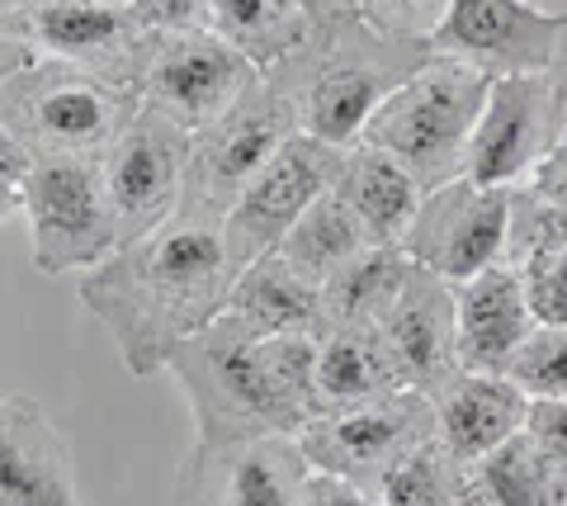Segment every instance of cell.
<instances>
[{
	"label": "cell",
	"mask_w": 567,
	"mask_h": 506,
	"mask_svg": "<svg viewBox=\"0 0 567 506\" xmlns=\"http://www.w3.org/2000/svg\"><path fill=\"white\" fill-rule=\"evenodd\" d=\"M39 58L71 62L114 85L137 91L156 58L162 33L142 24L133 0H29L6 24Z\"/></svg>",
	"instance_id": "cell-8"
},
{
	"label": "cell",
	"mask_w": 567,
	"mask_h": 506,
	"mask_svg": "<svg viewBox=\"0 0 567 506\" xmlns=\"http://www.w3.org/2000/svg\"><path fill=\"white\" fill-rule=\"evenodd\" d=\"M133 10L156 33H189V29H208L213 0H133Z\"/></svg>",
	"instance_id": "cell-32"
},
{
	"label": "cell",
	"mask_w": 567,
	"mask_h": 506,
	"mask_svg": "<svg viewBox=\"0 0 567 506\" xmlns=\"http://www.w3.org/2000/svg\"><path fill=\"white\" fill-rule=\"evenodd\" d=\"M458 483H464V464H458L440 435L416 445L412 455H402L388 474L379 478V502L383 506H454Z\"/></svg>",
	"instance_id": "cell-28"
},
{
	"label": "cell",
	"mask_w": 567,
	"mask_h": 506,
	"mask_svg": "<svg viewBox=\"0 0 567 506\" xmlns=\"http://www.w3.org/2000/svg\"><path fill=\"white\" fill-rule=\"evenodd\" d=\"M431 58V43L388 39L360 14H341V20L312 24L308 39L265 81L289 100L298 133L346 152L364 137L379 104Z\"/></svg>",
	"instance_id": "cell-3"
},
{
	"label": "cell",
	"mask_w": 567,
	"mask_h": 506,
	"mask_svg": "<svg viewBox=\"0 0 567 506\" xmlns=\"http://www.w3.org/2000/svg\"><path fill=\"white\" fill-rule=\"evenodd\" d=\"M293 133H298V118L289 110V100L270 81L251 85L218 124L194 133L189 166H185V195H181V214L175 218L223 228V218L233 214L241 189L270 166V156Z\"/></svg>",
	"instance_id": "cell-7"
},
{
	"label": "cell",
	"mask_w": 567,
	"mask_h": 506,
	"mask_svg": "<svg viewBox=\"0 0 567 506\" xmlns=\"http://www.w3.org/2000/svg\"><path fill=\"white\" fill-rule=\"evenodd\" d=\"M29 6V0H0V29H6L10 20H14V14H20Z\"/></svg>",
	"instance_id": "cell-40"
},
{
	"label": "cell",
	"mask_w": 567,
	"mask_h": 506,
	"mask_svg": "<svg viewBox=\"0 0 567 506\" xmlns=\"http://www.w3.org/2000/svg\"><path fill=\"white\" fill-rule=\"evenodd\" d=\"M506 241H511V189L473 185L468 176H458L421 199L398 251L416 270H431L445 285H464V279L502 266Z\"/></svg>",
	"instance_id": "cell-12"
},
{
	"label": "cell",
	"mask_w": 567,
	"mask_h": 506,
	"mask_svg": "<svg viewBox=\"0 0 567 506\" xmlns=\"http://www.w3.org/2000/svg\"><path fill=\"white\" fill-rule=\"evenodd\" d=\"M29 260L39 275H85L118 251V223L95 156H43L20 180Z\"/></svg>",
	"instance_id": "cell-6"
},
{
	"label": "cell",
	"mask_w": 567,
	"mask_h": 506,
	"mask_svg": "<svg viewBox=\"0 0 567 506\" xmlns=\"http://www.w3.org/2000/svg\"><path fill=\"white\" fill-rule=\"evenodd\" d=\"M567 128V91L548 76H502L483 100L464 176L492 189H520Z\"/></svg>",
	"instance_id": "cell-11"
},
{
	"label": "cell",
	"mask_w": 567,
	"mask_h": 506,
	"mask_svg": "<svg viewBox=\"0 0 567 506\" xmlns=\"http://www.w3.org/2000/svg\"><path fill=\"white\" fill-rule=\"evenodd\" d=\"M29 166H33V156L24 152V143L14 137L6 124H0V185H14L20 189V180L29 176Z\"/></svg>",
	"instance_id": "cell-36"
},
{
	"label": "cell",
	"mask_w": 567,
	"mask_h": 506,
	"mask_svg": "<svg viewBox=\"0 0 567 506\" xmlns=\"http://www.w3.org/2000/svg\"><path fill=\"white\" fill-rule=\"evenodd\" d=\"M525 431L535 435V445L548 459L567 468V397H558V403H529Z\"/></svg>",
	"instance_id": "cell-33"
},
{
	"label": "cell",
	"mask_w": 567,
	"mask_h": 506,
	"mask_svg": "<svg viewBox=\"0 0 567 506\" xmlns=\"http://www.w3.org/2000/svg\"><path fill=\"white\" fill-rule=\"evenodd\" d=\"M431 435H435L431 393L402 389V393L374 397V403L346 407V412H322L298 435V445H303V455L317 474L379 487L388 468L402 455H412L416 445H425Z\"/></svg>",
	"instance_id": "cell-15"
},
{
	"label": "cell",
	"mask_w": 567,
	"mask_h": 506,
	"mask_svg": "<svg viewBox=\"0 0 567 506\" xmlns=\"http://www.w3.org/2000/svg\"><path fill=\"white\" fill-rule=\"evenodd\" d=\"M402 389V370L379 327H331L317 337V407L322 412H346Z\"/></svg>",
	"instance_id": "cell-23"
},
{
	"label": "cell",
	"mask_w": 567,
	"mask_h": 506,
	"mask_svg": "<svg viewBox=\"0 0 567 506\" xmlns=\"http://www.w3.org/2000/svg\"><path fill=\"white\" fill-rule=\"evenodd\" d=\"M346 152L327 147L308 133H293L284 143L270 166L241 189V199L233 204V214L223 218V241H227V260L241 275L246 266L275 256L279 241L293 233V223L308 214V208L331 195L336 176H341Z\"/></svg>",
	"instance_id": "cell-9"
},
{
	"label": "cell",
	"mask_w": 567,
	"mask_h": 506,
	"mask_svg": "<svg viewBox=\"0 0 567 506\" xmlns=\"http://www.w3.org/2000/svg\"><path fill=\"white\" fill-rule=\"evenodd\" d=\"M260 81L265 72L251 58H241L227 39H218L213 29H189L162 33L137 95L142 104L175 118L185 133H204Z\"/></svg>",
	"instance_id": "cell-16"
},
{
	"label": "cell",
	"mask_w": 567,
	"mask_h": 506,
	"mask_svg": "<svg viewBox=\"0 0 567 506\" xmlns=\"http://www.w3.org/2000/svg\"><path fill=\"white\" fill-rule=\"evenodd\" d=\"M14 208H20V189H14V185H0V218H10Z\"/></svg>",
	"instance_id": "cell-39"
},
{
	"label": "cell",
	"mask_w": 567,
	"mask_h": 506,
	"mask_svg": "<svg viewBox=\"0 0 567 506\" xmlns=\"http://www.w3.org/2000/svg\"><path fill=\"white\" fill-rule=\"evenodd\" d=\"M189 147H194V133H185L175 118L152 110V104H142L133 124L100 156L104 189H110L114 223H118V247L152 237L181 214Z\"/></svg>",
	"instance_id": "cell-10"
},
{
	"label": "cell",
	"mask_w": 567,
	"mask_h": 506,
	"mask_svg": "<svg viewBox=\"0 0 567 506\" xmlns=\"http://www.w3.org/2000/svg\"><path fill=\"white\" fill-rule=\"evenodd\" d=\"M227 318L251 337H317L322 331V285L303 279L279 256L246 266L227 299Z\"/></svg>",
	"instance_id": "cell-22"
},
{
	"label": "cell",
	"mask_w": 567,
	"mask_h": 506,
	"mask_svg": "<svg viewBox=\"0 0 567 506\" xmlns=\"http://www.w3.org/2000/svg\"><path fill=\"white\" fill-rule=\"evenodd\" d=\"M33 58H39V52H33L24 39H14V33L0 29V91H6V85H10L14 76H20Z\"/></svg>",
	"instance_id": "cell-37"
},
{
	"label": "cell",
	"mask_w": 567,
	"mask_h": 506,
	"mask_svg": "<svg viewBox=\"0 0 567 506\" xmlns=\"http://www.w3.org/2000/svg\"><path fill=\"white\" fill-rule=\"evenodd\" d=\"M0 506H85L66 435L29 393L0 397Z\"/></svg>",
	"instance_id": "cell-17"
},
{
	"label": "cell",
	"mask_w": 567,
	"mask_h": 506,
	"mask_svg": "<svg viewBox=\"0 0 567 506\" xmlns=\"http://www.w3.org/2000/svg\"><path fill=\"white\" fill-rule=\"evenodd\" d=\"M412 275V260L398 247H369L341 275L322 285V331L331 327H379L393 312L398 293ZM317 331V337H322Z\"/></svg>",
	"instance_id": "cell-25"
},
{
	"label": "cell",
	"mask_w": 567,
	"mask_h": 506,
	"mask_svg": "<svg viewBox=\"0 0 567 506\" xmlns=\"http://www.w3.org/2000/svg\"><path fill=\"white\" fill-rule=\"evenodd\" d=\"M506 379L529 403H558L567 397V327H535L529 341L511 360Z\"/></svg>",
	"instance_id": "cell-29"
},
{
	"label": "cell",
	"mask_w": 567,
	"mask_h": 506,
	"mask_svg": "<svg viewBox=\"0 0 567 506\" xmlns=\"http://www.w3.org/2000/svg\"><path fill=\"white\" fill-rule=\"evenodd\" d=\"M525 285L516 266H492L483 275L454 285V331H458V370L468 374H506L516 351L535 331Z\"/></svg>",
	"instance_id": "cell-18"
},
{
	"label": "cell",
	"mask_w": 567,
	"mask_h": 506,
	"mask_svg": "<svg viewBox=\"0 0 567 506\" xmlns=\"http://www.w3.org/2000/svg\"><path fill=\"white\" fill-rule=\"evenodd\" d=\"M388 351H393L402 383L416 393H435L450 374H458V331H454V285L431 270L406 275L393 312L379 322Z\"/></svg>",
	"instance_id": "cell-19"
},
{
	"label": "cell",
	"mask_w": 567,
	"mask_h": 506,
	"mask_svg": "<svg viewBox=\"0 0 567 506\" xmlns=\"http://www.w3.org/2000/svg\"><path fill=\"white\" fill-rule=\"evenodd\" d=\"M233 285L237 270L227 260L223 228L171 218L152 237L118 247L104 266L85 270L76 289L110 331L123 370L152 379L171 364L175 345L223 318Z\"/></svg>",
	"instance_id": "cell-1"
},
{
	"label": "cell",
	"mask_w": 567,
	"mask_h": 506,
	"mask_svg": "<svg viewBox=\"0 0 567 506\" xmlns=\"http://www.w3.org/2000/svg\"><path fill=\"white\" fill-rule=\"evenodd\" d=\"M435 403V435L458 464H477L492 450H502L511 435L525 431L529 397L506 374H450L431 393Z\"/></svg>",
	"instance_id": "cell-20"
},
{
	"label": "cell",
	"mask_w": 567,
	"mask_h": 506,
	"mask_svg": "<svg viewBox=\"0 0 567 506\" xmlns=\"http://www.w3.org/2000/svg\"><path fill=\"white\" fill-rule=\"evenodd\" d=\"M312 464L298 435L194 441L175 468L171 506H303Z\"/></svg>",
	"instance_id": "cell-14"
},
{
	"label": "cell",
	"mask_w": 567,
	"mask_h": 506,
	"mask_svg": "<svg viewBox=\"0 0 567 506\" xmlns=\"http://www.w3.org/2000/svg\"><path fill=\"white\" fill-rule=\"evenodd\" d=\"M567 14L535 0H450L431 33L435 58L477 66L483 76H548L563 58Z\"/></svg>",
	"instance_id": "cell-13"
},
{
	"label": "cell",
	"mask_w": 567,
	"mask_h": 506,
	"mask_svg": "<svg viewBox=\"0 0 567 506\" xmlns=\"http://www.w3.org/2000/svg\"><path fill=\"white\" fill-rule=\"evenodd\" d=\"M567 502V468L535 445V435L520 431L487 459L464 468L454 506H563Z\"/></svg>",
	"instance_id": "cell-24"
},
{
	"label": "cell",
	"mask_w": 567,
	"mask_h": 506,
	"mask_svg": "<svg viewBox=\"0 0 567 506\" xmlns=\"http://www.w3.org/2000/svg\"><path fill=\"white\" fill-rule=\"evenodd\" d=\"M563 506H567V502H563Z\"/></svg>",
	"instance_id": "cell-41"
},
{
	"label": "cell",
	"mask_w": 567,
	"mask_h": 506,
	"mask_svg": "<svg viewBox=\"0 0 567 506\" xmlns=\"http://www.w3.org/2000/svg\"><path fill=\"white\" fill-rule=\"evenodd\" d=\"M360 251H369V237L360 223H354L346 199L331 189V195H322L293 223V233L279 241L275 256L284 266H293L303 279H312V285H327V279L341 275Z\"/></svg>",
	"instance_id": "cell-27"
},
{
	"label": "cell",
	"mask_w": 567,
	"mask_h": 506,
	"mask_svg": "<svg viewBox=\"0 0 567 506\" xmlns=\"http://www.w3.org/2000/svg\"><path fill=\"white\" fill-rule=\"evenodd\" d=\"M336 195L346 199L354 223L364 228L369 247H402L425 189L416 185V176L398 162V156H388L369 143H354V147H346L341 176H336Z\"/></svg>",
	"instance_id": "cell-21"
},
{
	"label": "cell",
	"mask_w": 567,
	"mask_h": 506,
	"mask_svg": "<svg viewBox=\"0 0 567 506\" xmlns=\"http://www.w3.org/2000/svg\"><path fill=\"white\" fill-rule=\"evenodd\" d=\"M308 10L312 24H327V20H341V14H354V0H298Z\"/></svg>",
	"instance_id": "cell-38"
},
{
	"label": "cell",
	"mask_w": 567,
	"mask_h": 506,
	"mask_svg": "<svg viewBox=\"0 0 567 506\" xmlns=\"http://www.w3.org/2000/svg\"><path fill=\"white\" fill-rule=\"evenodd\" d=\"M450 0H354V14L388 33V39H406V43H431V33L445 20Z\"/></svg>",
	"instance_id": "cell-31"
},
{
	"label": "cell",
	"mask_w": 567,
	"mask_h": 506,
	"mask_svg": "<svg viewBox=\"0 0 567 506\" xmlns=\"http://www.w3.org/2000/svg\"><path fill=\"white\" fill-rule=\"evenodd\" d=\"M529 312L539 327H567V237L516 260Z\"/></svg>",
	"instance_id": "cell-30"
},
{
	"label": "cell",
	"mask_w": 567,
	"mask_h": 506,
	"mask_svg": "<svg viewBox=\"0 0 567 506\" xmlns=\"http://www.w3.org/2000/svg\"><path fill=\"white\" fill-rule=\"evenodd\" d=\"M303 506H383L374 487L364 483H350V478H336V474H317L303 487Z\"/></svg>",
	"instance_id": "cell-34"
},
{
	"label": "cell",
	"mask_w": 567,
	"mask_h": 506,
	"mask_svg": "<svg viewBox=\"0 0 567 506\" xmlns=\"http://www.w3.org/2000/svg\"><path fill=\"white\" fill-rule=\"evenodd\" d=\"M208 29L270 76L275 66L312 33V20L298 0H213Z\"/></svg>",
	"instance_id": "cell-26"
},
{
	"label": "cell",
	"mask_w": 567,
	"mask_h": 506,
	"mask_svg": "<svg viewBox=\"0 0 567 506\" xmlns=\"http://www.w3.org/2000/svg\"><path fill=\"white\" fill-rule=\"evenodd\" d=\"M142 95L58 58H33L0 91V124L24 143L33 162L43 156H100L137 118Z\"/></svg>",
	"instance_id": "cell-5"
},
{
	"label": "cell",
	"mask_w": 567,
	"mask_h": 506,
	"mask_svg": "<svg viewBox=\"0 0 567 506\" xmlns=\"http://www.w3.org/2000/svg\"><path fill=\"white\" fill-rule=\"evenodd\" d=\"M166 374L194 412V441L303 435L317 422V337H251L233 318L171 351Z\"/></svg>",
	"instance_id": "cell-2"
},
{
	"label": "cell",
	"mask_w": 567,
	"mask_h": 506,
	"mask_svg": "<svg viewBox=\"0 0 567 506\" xmlns=\"http://www.w3.org/2000/svg\"><path fill=\"white\" fill-rule=\"evenodd\" d=\"M487 91L492 76H483L477 66L454 58H431L416 76H406L379 104V114L369 118L360 143L398 156L416 176V185L431 195V189L464 176Z\"/></svg>",
	"instance_id": "cell-4"
},
{
	"label": "cell",
	"mask_w": 567,
	"mask_h": 506,
	"mask_svg": "<svg viewBox=\"0 0 567 506\" xmlns=\"http://www.w3.org/2000/svg\"><path fill=\"white\" fill-rule=\"evenodd\" d=\"M520 189H529V195L544 199L548 208L567 214V128H563V137H558V147L544 156V166H539Z\"/></svg>",
	"instance_id": "cell-35"
}]
</instances>
